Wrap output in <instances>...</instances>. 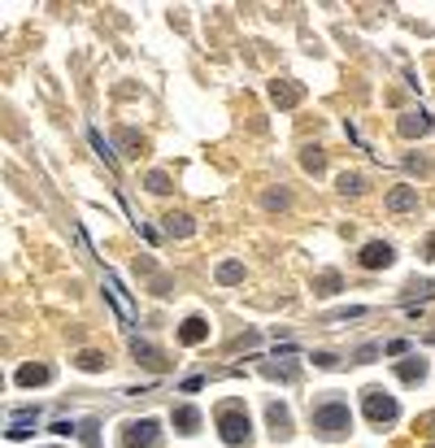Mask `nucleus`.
Instances as JSON below:
<instances>
[{
	"label": "nucleus",
	"instance_id": "1",
	"mask_svg": "<svg viewBox=\"0 0 435 448\" xmlns=\"http://www.w3.org/2000/svg\"><path fill=\"white\" fill-rule=\"evenodd\" d=\"M309 418H314V431H318V435H327V440H340L344 431L352 426V413H348V405H344V401H335V396H327V401H318Z\"/></svg>",
	"mask_w": 435,
	"mask_h": 448
},
{
	"label": "nucleus",
	"instance_id": "10",
	"mask_svg": "<svg viewBox=\"0 0 435 448\" xmlns=\"http://www.w3.org/2000/svg\"><path fill=\"white\" fill-rule=\"evenodd\" d=\"M92 148L101 153V161L109 165V170H118V157H114V148H109V140L101 135V131H92Z\"/></svg>",
	"mask_w": 435,
	"mask_h": 448
},
{
	"label": "nucleus",
	"instance_id": "18",
	"mask_svg": "<svg viewBox=\"0 0 435 448\" xmlns=\"http://www.w3.org/2000/svg\"><path fill=\"white\" fill-rule=\"evenodd\" d=\"M423 374H427V366H423V357H409L405 366H400V379H409V383H413V379H423Z\"/></svg>",
	"mask_w": 435,
	"mask_h": 448
},
{
	"label": "nucleus",
	"instance_id": "11",
	"mask_svg": "<svg viewBox=\"0 0 435 448\" xmlns=\"http://www.w3.org/2000/svg\"><path fill=\"white\" fill-rule=\"evenodd\" d=\"M48 379H53L48 366H22L18 370V383H48Z\"/></svg>",
	"mask_w": 435,
	"mask_h": 448
},
{
	"label": "nucleus",
	"instance_id": "9",
	"mask_svg": "<svg viewBox=\"0 0 435 448\" xmlns=\"http://www.w3.org/2000/svg\"><path fill=\"white\" fill-rule=\"evenodd\" d=\"M179 335H183V344H201V340H209V322L205 318H187Z\"/></svg>",
	"mask_w": 435,
	"mask_h": 448
},
{
	"label": "nucleus",
	"instance_id": "5",
	"mask_svg": "<svg viewBox=\"0 0 435 448\" xmlns=\"http://www.w3.org/2000/svg\"><path fill=\"white\" fill-rule=\"evenodd\" d=\"M101 288L109 292V301H114V305H118V313H122V318H126V322H131V318H135V305H131V301H126V292H122V283H118V279H114V274H109V270H105V279H101Z\"/></svg>",
	"mask_w": 435,
	"mask_h": 448
},
{
	"label": "nucleus",
	"instance_id": "6",
	"mask_svg": "<svg viewBox=\"0 0 435 448\" xmlns=\"http://www.w3.org/2000/svg\"><path fill=\"white\" fill-rule=\"evenodd\" d=\"M431 131V113H423V109H413V113H405V118H400V135H427Z\"/></svg>",
	"mask_w": 435,
	"mask_h": 448
},
{
	"label": "nucleus",
	"instance_id": "8",
	"mask_svg": "<svg viewBox=\"0 0 435 448\" xmlns=\"http://www.w3.org/2000/svg\"><path fill=\"white\" fill-rule=\"evenodd\" d=\"M157 440V422H131V431H126V444H153Z\"/></svg>",
	"mask_w": 435,
	"mask_h": 448
},
{
	"label": "nucleus",
	"instance_id": "17",
	"mask_svg": "<svg viewBox=\"0 0 435 448\" xmlns=\"http://www.w3.org/2000/svg\"><path fill=\"white\" fill-rule=\"evenodd\" d=\"M340 192L344 196H361L366 192V179L361 174H340Z\"/></svg>",
	"mask_w": 435,
	"mask_h": 448
},
{
	"label": "nucleus",
	"instance_id": "4",
	"mask_svg": "<svg viewBox=\"0 0 435 448\" xmlns=\"http://www.w3.org/2000/svg\"><path fill=\"white\" fill-rule=\"evenodd\" d=\"M392 244H383V240H375V244H366L361 248V265H366V270H388V265H392Z\"/></svg>",
	"mask_w": 435,
	"mask_h": 448
},
{
	"label": "nucleus",
	"instance_id": "22",
	"mask_svg": "<svg viewBox=\"0 0 435 448\" xmlns=\"http://www.w3.org/2000/svg\"><path fill=\"white\" fill-rule=\"evenodd\" d=\"M122 144H126V148H131V157H139V153H135V148H144V140L135 135V131H122Z\"/></svg>",
	"mask_w": 435,
	"mask_h": 448
},
{
	"label": "nucleus",
	"instance_id": "7",
	"mask_svg": "<svg viewBox=\"0 0 435 448\" xmlns=\"http://www.w3.org/2000/svg\"><path fill=\"white\" fill-rule=\"evenodd\" d=\"M418 205V188H392L388 192V209L392 213H405V209H413Z\"/></svg>",
	"mask_w": 435,
	"mask_h": 448
},
{
	"label": "nucleus",
	"instance_id": "23",
	"mask_svg": "<svg viewBox=\"0 0 435 448\" xmlns=\"http://www.w3.org/2000/svg\"><path fill=\"white\" fill-rule=\"evenodd\" d=\"M266 209H287V192H279V196L270 192V196H266Z\"/></svg>",
	"mask_w": 435,
	"mask_h": 448
},
{
	"label": "nucleus",
	"instance_id": "25",
	"mask_svg": "<svg viewBox=\"0 0 435 448\" xmlns=\"http://www.w3.org/2000/svg\"><path fill=\"white\" fill-rule=\"evenodd\" d=\"M318 288H327V292H335V288H340V279H335V274H322V279H318Z\"/></svg>",
	"mask_w": 435,
	"mask_h": 448
},
{
	"label": "nucleus",
	"instance_id": "15",
	"mask_svg": "<svg viewBox=\"0 0 435 448\" xmlns=\"http://www.w3.org/2000/svg\"><path fill=\"white\" fill-rule=\"evenodd\" d=\"M270 426H275V435H287V431H292V418H287L283 405H270Z\"/></svg>",
	"mask_w": 435,
	"mask_h": 448
},
{
	"label": "nucleus",
	"instance_id": "12",
	"mask_svg": "<svg viewBox=\"0 0 435 448\" xmlns=\"http://www.w3.org/2000/svg\"><path fill=\"white\" fill-rule=\"evenodd\" d=\"M270 96H275V105H296L300 101V88H292V83H275V92H270Z\"/></svg>",
	"mask_w": 435,
	"mask_h": 448
},
{
	"label": "nucleus",
	"instance_id": "13",
	"mask_svg": "<svg viewBox=\"0 0 435 448\" xmlns=\"http://www.w3.org/2000/svg\"><path fill=\"white\" fill-rule=\"evenodd\" d=\"M166 231H170V235H191L196 226H191L187 213H170V218H166Z\"/></svg>",
	"mask_w": 435,
	"mask_h": 448
},
{
	"label": "nucleus",
	"instance_id": "24",
	"mask_svg": "<svg viewBox=\"0 0 435 448\" xmlns=\"http://www.w3.org/2000/svg\"><path fill=\"white\" fill-rule=\"evenodd\" d=\"M78 366H83V370H101V357H96V353H83V357H78Z\"/></svg>",
	"mask_w": 435,
	"mask_h": 448
},
{
	"label": "nucleus",
	"instance_id": "16",
	"mask_svg": "<svg viewBox=\"0 0 435 448\" xmlns=\"http://www.w3.org/2000/svg\"><path fill=\"white\" fill-rule=\"evenodd\" d=\"M239 279H244V265L239 261H222L218 265V283H239Z\"/></svg>",
	"mask_w": 435,
	"mask_h": 448
},
{
	"label": "nucleus",
	"instance_id": "2",
	"mask_svg": "<svg viewBox=\"0 0 435 448\" xmlns=\"http://www.w3.org/2000/svg\"><path fill=\"white\" fill-rule=\"evenodd\" d=\"M218 426H222V440H227L231 448H239V444H248V413H239V405H222L218 409Z\"/></svg>",
	"mask_w": 435,
	"mask_h": 448
},
{
	"label": "nucleus",
	"instance_id": "19",
	"mask_svg": "<svg viewBox=\"0 0 435 448\" xmlns=\"http://www.w3.org/2000/svg\"><path fill=\"white\" fill-rule=\"evenodd\" d=\"M131 353H135V357H144V361H148V366H157V348H153V344H144V340H131Z\"/></svg>",
	"mask_w": 435,
	"mask_h": 448
},
{
	"label": "nucleus",
	"instance_id": "14",
	"mask_svg": "<svg viewBox=\"0 0 435 448\" xmlns=\"http://www.w3.org/2000/svg\"><path fill=\"white\" fill-rule=\"evenodd\" d=\"M174 426H183V431H196V426H201V413L191 409V405H183V409H174Z\"/></svg>",
	"mask_w": 435,
	"mask_h": 448
},
{
	"label": "nucleus",
	"instance_id": "3",
	"mask_svg": "<svg viewBox=\"0 0 435 448\" xmlns=\"http://www.w3.org/2000/svg\"><path fill=\"white\" fill-rule=\"evenodd\" d=\"M366 413H370V422H392V418H396V401H392L388 392L370 388V392H366Z\"/></svg>",
	"mask_w": 435,
	"mask_h": 448
},
{
	"label": "nucleus",
	"instance_id": "21",
	"mask_svg": "<svg viewBox=\"0 0 435 448\" xmlns=\"http://www.w3.org/2000/svg\"><path fill=\"white\" fill-rule=\"evenodd\" d=\"M305 170H322V153H318V148H305Z\"/></svg>",
	"mask_w": 435,
	"mask_h": 448
},
{
	"label": "nucleus",
	"instance_id": "20",
	"mask_svg": "<svg viewBox=\"0 0 435 448\" xmlns=\"http://www.w3.org/2000/svg\"><path fill=\"white\" fill-rule=\"evenodd\" d=\"M148 192H157V196H161V192H170V179L161 174V170H153V174H148Z\"/></svg>",
	"mask_w": 435,
	"mask_h": 448
}]
</instances>
